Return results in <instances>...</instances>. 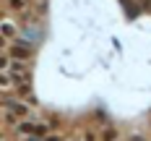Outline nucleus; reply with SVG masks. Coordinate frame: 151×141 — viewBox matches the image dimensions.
Segmentation results:
<instances>
[{
    "label": "nucleus",
    "instance_id": "nucleus-1",
    "mask_svg": "<svg viewBox=\"0 0 151 141\" xmlns=\"http://www.w3.org/2000/svg\"><path fill=\"white\" fill-rule=\"evenodd\" d=\"M29 115H31V107L24 102V99H11V97L3 99V118H5V123L26 120Z\"/></svg>",
    "mask_w": 151,
    "mask_h": 141
},
{
    "label": "nucleus",
    "instance_id": "nucleus-2",
    "mask_svg": "<svg viewBox=\"0 0 151 141\" xmlns=\"http://www.w3.org/2000/svg\"><path fill=\"white\" fill-rule=\"evenodd\" d=\"M5 8H8V13L26 16L29 13V0H5Z\"/></svg>",
    "mask_w": 151,
    "mask_h": 141
},
{
    "label": "nucleus",
    "instance_id": "nucleus-3",
    "mask_svg": "<svg viewBox=\"0 0 151 141\" xmlns=\"http://www.w3.org/2000/svg\"><path fill=\"white\" fill-rule=\"evenodd\" d=\"M0 29H3V42H16V39H18V37H16V24L11 18H3Z\"/></svg>",
    "mask_w": 151,
    "mask_h": 141
},
{
    "label": "nucleus",
    "instance_id": "nucleus-4",
    "mask_svg": "<svg viewBox=\"0 0 151 141\" xmlns=\"http://www.w3.org/2000/svg\"><path fill=\"white\" fill-rule=\"evenodd\" d=\"M99 141H120V133H117L115 128H104L102 136H99Z\"/></svg>",
    "mask_w": 151,
    "mask_h": 141
},
{
    "label": "nucleus",
    "instance_id": "nucleus-5",
    "mask_svg": "<svg viewBox=\"0 0 151 141\" xmlns=\"http://www.w3.org/2000/svg\"><path fill=\"white\" fill-rule=\"evenodd\" d=\"M42 141H63V136H58V133H47Z\"/></svg>",
    "mask_w": 151,
    "mask_h": 141
},
{
    "label": "nucleus",
    "instance_id": "nucleus-6",
    "mask_svg": "<svg viewBox=\"0 0 151 141\" xmlns=\"http://www.w3.org/2000/svg\"><path fill=\"white\" fill-rule=\"evenodd\" d=\"M130 141H143V139H141V136H130Z\"/></svg>",
    "mask_w": 151,
    "mask_h": 141
}]
</instances>
